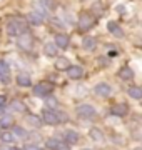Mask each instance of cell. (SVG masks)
Masks as SVG:
<instances>
[{"instance_id":"6da1fadb","label":"cell","mask_w":142,"mask_h":150,"mask_svg":"<svg viewBox=\"0 0 142 150\" xmlns=\"http://www.w3.org/2000/svg\"><path fill=\"white\" fill-rule=\"evenodd\" d=\"M7 32H9V35H13V37L22 35V33L25 32V23H23V20L9 22V23H7Z\"/></svg>"},{"instance_id":"7a4b0ae2","label":"cell","mask_w":142,"mask_h":150,"mask_svg":"<svg viewBox=\"0 0 142 150\" xmlns=\"http://www.w3.org/2000/svg\"><path fill=\"white\" fill-rule=\"evenodd\" d=\"M52 83H47V82H40V83H37V85L33 87V93L35 95H40V97H47L52 92Z\"/></svg>"},{"instance_id":"3957f363","label":"cell","mask_w":142,"mask_h":150,"mask_svg":"<svg viewBox=\"0 0 142 150\" xmlns=\"http://www.w3.org/2000/svg\"><path fill=\"white\" fill-rule=\"evenodd\" d=\"M77 115L82 118H90L95 115V108L92 105H87V103H84V105H79L77 107Z\"/></svg>"},{"instance_id":"277c9868","label":"cell","mask_w":142,"mask_h":150,"mask_svg":"<svg viewBox=\"0 0 142 150\" xmlns=\"http://www.w3.org/2000/svg\"><path fill=\"white\" fill-rule=\"evenodd\" d=\"M32 45H33V40H32V37H30L27 32H23L22 35H18V47L20 48H23V50H30Z\"/></svg>"},{"instance_id":"5b68a950","label":"cell","mask_w":142,"mask_h":150,"mask_svg":"<svg viewBox=\"0 0 142 150\" xmlns=\"http://www.w3.org/2000/svg\"><path fill=\"white\" fill-rule=\"evenodd\" d=\"M94 92H95L97 95H100V97H109L110 93H112V88H110L109 83L100 82V83H97V85L94 87Z\"/></svg>"},{"instance_id":"8992f818","label":"cell","mask_w":142,"mask_h":150,"mask_svg":"<svg viewBox=\"0 0 142 150\" xmlns=\"http://www.w3.org/2000/svg\"><path fill=\"white\" fill-rule=\"evenodd\" d=\"M92 25H94V17L89 15V13H82L80 18H79V27L82 30H89Z\"/></svg>"},{"instance_id":"52a82bcc","label":"cell","mask_w":142,"mask_h":150,"mask_svg":"<svg viewBox=\"0 0 142 150\" xmlns=\"http://www.w3.org/2000/svg\"><path fill=\"white\" fill-rule=\"evenodd\" d=\"M42 118H44V122L49 123V125H55V123H59L57 112H54V110H44V113H42Z\"/></svg>"},{"instance_id":"ba28073f","label":"cell","mask_w":142,"mask_h":150,"mask_svg":"<svg viewBox=\"0 0 142 150\" xmlns=\"http://www.w3.org/2000/svg\"><path fill=\"white\" fill-rule=\"evenodd\" d=\"M110 112H112V115H115V117H126L127 112H129V108H127L126 103H115Z\"/></svg>"},{"instance_id":"9c48e42d","label":"cell","mask_w":142,"mask_h":150,"mask_svg":"<svg viewBox=\"0 0 142 150\" xmlns=\"http://www.w3.org/2000/svg\"><path fill=\"white\" fill-rule=\"evenodd\" d=\"M107 30H109L114 37H117V38L124 37V32H122V28L119 27V23H117V22H109V23H107Z\"/></svg>"},{"instance_id":"30bf717a","label":"cell","mask_w":142,"mask_h":150,"mask_svg":"<svg viewBox=\"0 0 142 150\" xmlns=\"http://www.w3.org/2000/svg\"><path fill=\"white\" fill-rule=\"evenodd\" d=\"M67 75H69L70 79H74V80H75V79H80L84 75V69L79 67V65H72V67L67 69Z\"/></svg>"},{"instance_id":"8fae6325","label":"cell","mask_w":142,"mask_h":150,"mask_svg":"<svg viewBox=\"0 0 142 150\" xmlns=\"http://www.w3.org/2000/svg\"><path fill=\"white\" fill-rule=\"evenodd\" d=\"M55 45H57V48H67V45H69V35H65V33L55 35Z\"/></svg>"},{"instance_id":"7c38bea8","label":"cell","mask_w":142,"mask_h":150,"mask_svg":"<svg viewBox=\"0 0 142 150\" xmlns=\"http://www.w3.org/2000/svg\"><path fill=\"white\" fill-rule=\"evenodd\" d=\"M119 77L122 80H131V79H134V70L131 67H122L119 70Z\"/></svg>"},{"instance_id":"4fadbf2b","label":"cell","mask_w":142,"mask_h":150,"mask_svg":"<svg viewBox=\"0 0 142 150\" xmlns=\"http://www.w3.org/2000/svg\"><path fill=\"white\" fill-rule=\"evenodd\" d=\"M65 142H67V145L77 144V142H79V134L74 132V130H67L65 132Z\"/></svg>"},{"instance_id":"5bb4252c","label":"cell","mask_w":142,"mask_h":150,"mask_svg":"<svg viewBox=\"0 0 142 150\" xmlns=\"http://www.w3.org/2000/svg\"><path fill=\"white\" fill-rule=\"evenodd\" d=\"M28 22H30L32 25H40V23L44 22V17L40 15V13H37V12H30V13H28Z\"/></svg>"},{"instance_id":"9a60e30c","label":"cell","mask_w":142,"mask_h":150,"mask_svg":"<svg viewBox=\"0 0 142 150\" xmlns=\"http://www.w3.org/2000/svg\"><path fill=\"white\" fill-rule=\"evenodd\" d=\"M17 83L22 87H28L30 85V75L28 74H18L17 75Z\"/></svg>"},{"instance_id":"2e32d148","label":"cell","mask_w":142,"mask_h":150,"mask_svg":"<svg viewBox=\"0 0 142 150\" xmlns=\"http://www.w3.org/2000/svg\"><path fill=\"white\" fill-rule=\"evenodd\" d=\"M0 140H2L4 144H13L15 135L12 134V132H9V130H5V132H2V134H0Z\"/></svg>"},{"instance_id":"e0dca14e","label":"cell","mask_w":142,"mask_h":150,"mask_svg":"<svg viewBox=\"0 0 142 150\" xmlns=\"http://www.w3.org/2000/svg\"><path fill=\"white\" fill-rule=\"evenodd\" d=\"M44 52H45V55H49V57H55V55H57V45H55V43H45Z\"/></svg>"},{"instance_id":"ac0fdd59","label":"cell","mask_w":142,"mask_h":150,"mask_svg":"<svg viewBox=\"0 0 142 150\" xmlns=\"http://www.w3.org/2000/svg\"><path fill=\"white\" fill-rule=\"evenodd\" d=\"M0 79L2 80L9 82V67H7V62H0Z\"/></svg>"},{"instance_id":"d6986e66","label":"cell","mask_w":142,"mask_h":150,"mask_svg":"<svg viewBox=\"0 0 142 150\" xmlns=\"http://www.w3.org/2000/svg\"><path fill=\"white\" fill-rule=\"evenodd\" d=\"M127 93H129V97L136 98V100H141L142 98V88H139V87H131Z\"/></svg>"},{"instance_id":"ffe728a7","label":"cell","mask_w":142,"mask_h":150,"mask_svg":"<svg viewBox=\"0 0 142 150\" xmlns=\"http://www.w3.org/2000/svg\"><path fill=\"white\" fill-rule=\"evenodd\" d=\"M70 67V64H69V60L67 59H57V62H55V69H59V70H67Z\"/></svg>"},{"instance_id":"44dd1931","label":"cell","mask_w":142,"mask_h":150,"mask_svg":"<svg viewBox=\"0 0 142 150\" xmlns=\"http://www.w3.org/2000/svg\"><path fill=\"white\" fill-rule=\"evenodd\" d=\"M82 47L85 48V50H94L95 48V40H94L92 37H85L82 42Z\"/></svg>"},{"instance_id":"7402d4cb","label":"cell","mask_w":142,"mask_h":150,"mask_svg":"<svg viewBox=\"0 0 142 150\" xmlns=\"http://www.w3.org/2000/svg\"><path fill=\"white\" fill-rule=\"evenodd\" d=\"M90 137H92L95 142H102V140H104V135H102V132H100V130H97V129H92V130H90Z\"/></svg>"},{"instance_id":"603a6c76","label":"cell","mask_w":142,"mask_h":150,"mask_svg":"<svg viewBox=\"0 0 142 150\" xmlns=\"http://www.w3.org/2000/svg\"><path fill=\"white\" fill-rule=\"evenodd\" d=\"M45 145H47V149H50V150H57V147L60 145V142L57 139H47Z\"/></svg>"},{"instance_id":"cb8c5ba5","label":"cell","mask_w":142,"mask_h":150,"mask_svg":"<svg viewBox=\"0 0 142 150\" xmlns=\"http://www.w3.org/2000/svg\"><path fill=\"white\" fill-rule=\"evenodd\" d=\"M12 108H13L15 112H25V105H23L20 100H13V102H12Z\"/></svg>"},{"instance_id":"d4e9b609","label":"cell","mask_w":142,"mask_h":150,"mask_svg":"<svg viewBox=\"0 0 142 150\" xmlns=\"http://www.w3.org/2000/svg\"><path fill=\"white\" fill-rule=\"evenodd\" d=\"M27 122L30 123V125H33V127H40V120H38L35 115H28V117H27Z\"/></svg>"},{"instance_id":"484cf974","label":"cell","mask_w":142,"mask_h":150,"mask_svg":"<svg viewBox=\"0 0 142 150\" xmlns=\"http://www.w3.org/2000/svg\"><path fill=\"white\" fill-rule=\"evenodd\" d=\"M45 103H47V107L52 108L54 110L55 107H57V100H55L54 97H47V100H45Z\"/></svg>"},{"instance_id":"4316f807","label":"cell","mask_w":142,"mask_h":150,"mask_svg":"<svg viewBox=\"0 0 142 150\" xmlns=\"http://www.w3.org/2000/svg\"><path fill=\"white\" fill-rule=\"evenodd\" d=\"M12 123H13L12 117H4L2 120H0V125H2V127H10Z\"/></svg>"},{"instance_id":"83f0119b","label":"cell","mask_w":142,"mask_h":150,"mask_svg":"<svg viewBox=\"0 0 142 150\" xmlns=\"http://www.w3.org/2000/svg\"><path fill=\"white\" fill-rule=\"evenodd\" d=\"M12 134L13 135H18V137H25V130H22V129H18V127H15V129H13V132H12Z\"/></svg>"},{"instance_id":"f1b7e54d","label":"cell","mask_w":142,"mask_h":150,"mask_svg":"<svg viewBox=\"0 0 142 150\" xmlns=\"http://www.w3.org/2000/svg\"><path fill=\"white\" fill-rule=\"evenodd\" d=\"M57 150H70V149H69V145L67 144H60L59 147H57Z\"/></svg>"},{"instance_id":"f546056e","label":"cell","mask_w":142,"mask_h":150,"mask_svg":"<svg viewBox=\"0 0 142 150\" xmlns=\"http://www.w3.org/2000/svg\"><path fill=\"white\" fill-rule=\"evenodd\" d=\"M5 102H7V98L4 95H0V107H4V105H5Z\"/></svg>"},{"instance_id":"4dcf8cb0","label":"cell","mask_w":142,"mask_h":150,"mask_svg":"<svg viewBox=\"0 0 142 150\" xmlns=\"http://www.w3.org/2000/svg\"><path fill=\"white\" fill-rule=\"evenodd\" d=\"M23 150H38V149L35 147V145H27V147H25Z\"/></svg>"},{"instance_id":"1f68e13d","label":"cell","mask_w":142,"mask_h":150,"mask_svg":"<svg viewBox=\"0 0 142 150\" xmlns=\"http://www.w3.org/2000/svg\"><path fill=\"white\" fill-rule=\"evenodd\" d=\"M84 150H89V149H84Z\"/></svg>"}]
</instances>
